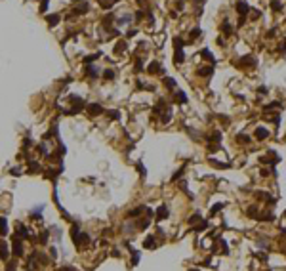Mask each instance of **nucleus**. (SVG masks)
<instances>
[{
    "label": "nucleus",
    "mask_w": 286,
    "mask_h": 271,
    "mask_svg": "<svg viewBox=\"0 0 286 271\" xmlns=\"http://www.w3.org/2000/svg\"><path fill=\"white\" fill-rule=\"evenodd\" d=\"M256 61L252 56H246V57H242V67H256Z\"/></svg>",
    "instance_id": "7ed1b4c3"
},
{
    "label": "nucleus",
    "mask_w": 286,
    "mask_h": 271,
    "mask_svg": "<svg viewBox=\"0 0 286 271\" xmlns=\"http://www.w3.org/2000/svg\"><path fill=\"white\" fill-rule=\"evenodd\" d=\"M279 107H280V101H271V103L265 105L263 109H265V111H271V109H279Z\"/></svg>",
    "instance_id": "6e6552de"
},
{
    "label": "nucleus",
    "mask_w": 286,
    "mask_h": 271,
    "mask_svg": "<svg viewBox=\"0 0 286 271\" xmlns=\"http://www.w3.org/2000/svg\"><path fill=\"white\" fill-rule=\"evenodd\" d=\"M275 32H277V29H271V31L267 32V36H269V38H271V36H275Z\"/></svg>",
    "instance_id": "5701e85b"
},
{
    "label": "nucleus",
    "mask_w": 286,
    "mask_h": 271,
    "mask_svg": "<svg viewBox=\"0 0 286 271\" xmlns=\"http://www.w3.org/2000/svg\"><path fill=\"white\" fill-rule=\"evenodd\" d=\"M166 216H168L166 206H160V208H159V220H162V218H166Z\"/></svg>",
    "instance_id": "4468645a"
},
{
    "label": "nucleus",
    "mask_w": 286,
    "mask_h": 271,
    "mask_svg": "<svg viewBox=\"0 0 286 271\" xmlns=\"http://www.w3.org/2000/svg\"><path fill=\"white\" fill-rule=\"evenodd\" d=\"M88 111H90V115H99V113H101V111H103V109L99 107L97 103H94V105H92V107H90Z\"/></svg>",
    "instance_id": "423d86ee"
},
{
    "label": "nucleus",
    "mask_w": 286,
    "mask_h": 271,
    "mask_svg": "<svg viewBox=\"0 0 286 271\" xmlns=\"http://www.w3.org/2000/svg\"><path fill=\"white\" fill-rule=\"evenodd\" d=\"M155 243H157V241H155V237H147L145 246H147V248H151V246H155Z\"/></svg>",
    "instance_id": "2eb2a0df"
},
{
    "label": "nucleus",
    "mask_w": 286,
    "mask_h": 271,
    "mask_svg": "<svg viewBox=\"0 0 286 271\" xmlns=\"http://www.w3.org/2000/svg\"><path fill=\"white\" fill-rule=\"evenodd\" d=\"M212 73H214L212 67H200V69H198V75H200V76H210Z\"/></svg>",
    "instance_id": "20e7f679"
},
{
    "label": "nucleus",
    "mask_w": 286,
    "mask_h": 271,
    "mask_svg": "<svg viewBox=\"0 0 286 271\" xmlns=\"http://www.w3.org/2000/svg\"><path fill=\"white\" fill-rule=\"evenodd\" d=\"M176 101H179V103H183V101H187V95H185L183 92H178V94H176Z\"/></svg>",
    "instance_id": "f8f14e48"
},
{
    "label": "nucleus",
    "mask_w": 286,
    "mask_h": 271,
    "mask_svg": "<svg viewBox=\"0 0 286 271\" xmlns=\"http://www.w3.org/2000/svg\"><path fill=\"white\" fill-rule=\"evenodd\" d=\"M164 84L166 86H176V80L174 78H164Z\"/></svg>",
    "instance_id": "f3484780"
},
{
    "label": "nucleus",
    "mask_w": 286,
    "mask_h": 271,
    "mask_svg": "<svg viewBox=\"0 0 286 271\" xmlns=\"http://www.w3.org/2000/svg\"><path fill=\"white\" fill-rule=\"evenodd\" d=\"M254 136H256V139H265L267 136H269V132H267V128H263V126H258L256 128V132H254Z\"/></svg>",
    "instance_id": "f03ea898"
},
{
    "label": "nucleus",
    "mask_w": 286,
    "mask_h": 271,
    "mask_svg": "<svg viewBox=\"0 0 286 271\" xmlns=\"http://www.w3.org/2000/svg\"><path fill=\"white\" fill-rule=\"evenodd\" d=\"M103 75H105V78H109V80H111V78H114V73H113V71H105Z\"/></svg>",
    "instance_id": "6ab92c4d"
},
{
    "label": "nucleus",
    "mask_w": 286,
    "mask_h": 271,
    "mask_svg": "<svg viewBox=\"0 0 286 271\" xmlns=\"http://www.w3.org/2000/svg\"><path fill=\"white\" fill-rule=\"evenodd\" d=\"M200 34V29H195V31L191 32V38H195V36H198Z\"/></svg>",
    "instance_id": "4be33fe9"
},
{
    "label": "nucleus",
    "mask_w": 286,
    "mask_h": 271,
    "mask_svg": "<svg viewBox=\"0 0 286 271\" xmlns=\"http://www.w3.org/2000/svg\"><path fill=\"white\" fill-rule=\"evenodd\" d=\"M200 56H202V57H206V59H208V61H214V63H216V59H214V57H212V54H210L208 50H202V52H200Z\"/></svg>",
    "instance_id": "9d476101"
},
{
    "label": "nucleus",
    "mask_w": 286,
    "mask_h": 271,
    "mask_svg": "<svg viewBox=\"0 0 286 271\" xmlns=\"http://www.w3.org/2000/svg\"><path fill=\"white\" fill-rule=\"evenodd\" d=\"M248 10H250V8H248V4L244 2V0H238V2H236V12H238L240 17H246Z\"/></svg>",
    "instance_id": "f257e3e1"
},
{
    "label": "nucleus",
    "mask_w": 286,
    "mask_h": 271,
    "mask_svg": "<svg viewBox=\"0 0 286 271\" xmlns=\"http://www.w3.org/2000/svg\"><path fill=\"white\" fill-rule=\"evenodd\" d=\"M48 21H50V25L54 27V25L57 23V21H59V15H50V17H48Z\"/></svg>",
    "instance_id": "dca6fc26"
},
{
    "label": "nucleus",
    "mask_w": 286,
    "mask_h": 271,
    "mask_svg": "<svg viewBox=\"0 0 286 271\" xmlns=\"http://www.w3.org/2000/svg\"><path fill=\"white\" fill-rule=\"evenodd\" d=\"M13 252L17 254V256L23 252V248H21V244H19V241H13Z\"/></svg>",
    "instance_id": "1a4fd4ad"
},
{
    "label": "nucleus",
    "mask_w": 286,
    "mask_h": 271,
    "mask_svg": "<svg viewBox=\"0 0 286 271\" xmlns=\"http://www.w3.org/2000/svg\"><path fill=\"white\" fill-rule=\"evenodd\" d=\"M48 2H50V0H42V4H40V12H44V8L48 6Z\"/></svg>",
    "instance_id": "412c9836"
},
{
    "label": "nucleus",
    "mask_w": 286,
    "mask_h": 271,
    "mask_svg": "<svg viewBox=\"0 0 286 271\" xmlns=\"http://www.w3.org/2000/svg\"><path fill=\"white\" fill-rule=\"evenodd\" d=\"M95 73H97V69H95V67H88V75H90V76H97Z\"/></svg>",
    "instance_id": "a211bd4d"
},
{
    "label": "nucleus",
    "mask_w": 286,
    "mask_h": 271,
    "mask_svg": "<svg viewBox=\"0 0 286 271\" xmlns=\"http://www.w3.org/2000/svg\"><path fill=\"white\" fill-rule=\"evenodd\" d=\"M155 71H160V65L157 63V61H153V63L149 65V73H155Z\"/></svg>",
    "instance_id": "ddd939ff"
},
{
    "label": "nucleus",
    "mask_w": 286,
    "mask_h": 271,
    "mask_svg": "<svg viewBox=\"0 0 286 271\" xmlns=\"http://www.w3.org/2000/svg\"><path fill=\"white\" fill-rule=\"evenodd\" d=\"M271 10H273V12H280V10H282V4H280L279 0H271Z\"/></svg>",
    "instance_id": "39448f33"
},
{
    "label": "nucleus",
    "mask_w": 286,
    "mask_h": 271,
    "mask_svg": "<svg viewBox=\"0 0 286 271\" xmlns=\"http://www.w3.org/2000/svg\"><path fill=\"white\" fill-rule=\"evenodd\" d=\"M0 256H2L4 260L8 258V248H6V243H2V241H0Z\"/></svg>",
    "instance_id": "0eeeda50"
},
{
    "label": "nucleus",
    "mask_w": 286,
    "mask_h": 271,
    "mask_svg": "<svg viewBox=\"0 0 286 271\" xmlns=\"http://www.w3.org/2000/svg\"><path fill=\"white\" fill-rule=\"evenodd\" d=\"M221 31L225 32V34H233V27L227 25V23H223V25H221Z\"/></svg>",
    "instance_id": "9b49d317"
},
{
    "label": "nucleus",
    "mask_w": 286,
    "mask_h": 271,
    "mask_svg": "<svg viewBox=\"0 0 286 271\" xmlns=\"http://www.w3.org/2000/svg\"><path fill=\"white\" fill-rule=\"evenodd\" d=\"M114 2H116V0H114Z\"/></svg>",
    "instance_id": "b1692460"
},
{
    "label": "nucleus",
    "mask_w": 286,
    "mask_h": 271,
    "mask_svg": "<svg viewBox=\"0 0 286 271\" xmlns=\"http://www.w3.org/2000/svg\"><path fill=\"white\" fill-rule=\"evenodd\" d=\"M240 141H244V143H248V141H250V138H248L246 134H240Z\"/></svg>",
    "instance_id": "aec40b11"
}]
</instances>
